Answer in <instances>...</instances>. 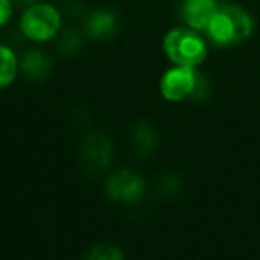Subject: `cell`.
Instances as JSON below:
<instances>
[{"label":"cell","mask_w":260,"mask_h":260,"mask_svg":"<svg viewBox=\"0 0 260 260\" xmlns=\"http://www.w3.org/2000/svg\"><path fill=\"white\" fill-rule=\"evenodd\" d=\"M253 29V16L241 6L228 4L217 8L205 32L216 47H232L248 40Z\"/></svg>","instance_id":"1"},{"label":"cell","mask_w":260,"mask_h":260,"mask_svg":"<svg viewBox=\"0 0 260 260\" xmlns=\"http://www.w3.org/2000/svg\"><path fill=\"white\" fill-rule=\"evenodd\" d=\"M162 52L175 66L198 68L207 57V43L198 30L189 27H175L164 34Z\"/></svg>","instance_id":"2"},{"label":"cell","mask_w":260,"mask_h":260,"mask_svg":"<svg viewBox=\"0 0 260 260\" xmlns=\"http://www.w3.org/2000/svg\"><path fill=\"white\" fill-rule=\"evenodd\" d=\"M62 27V16L52 4L38 2L29 6L20 18V30L27 40L34 43H47L59 36Z\"/></svg>","instance_id":"3"},{"label":"cell","mask_w":260,"mask_h":260,"mask_svg":"<svg viewBox=\"0 0 260 260\" xmlns=\"http://www.w3.org/2000/svg\"><path fill=\"white\" fill-rule=\"evenodd\" d=\"M104 189L111 202L123 203V205H136L145 198L146 180L138 171L119 168L107 175Z\"/></svg>","instance_id":"4"},{"label":"cell","mask_w":260,"mask_h":260,"mask_svg":"<svg viewBox=\"0 0 260 260\" xmlns=\"http://www.w3.org/2000/svg\"><path fill=\"white\" fill-rule=\"evenodd\" d=\"M198 72L196 68L187 66H171L160 75L159 80V93L166 102L178 104V102L191 100L192 91L196 86Z\"/></svg>","instance_id":"5"},{"label":"cell","mask_w":260,"mask_h":260,"mask_svg":"<svg viewBox=\"0 0 260 260\" xmlns=\"http://www.w3.org/2000/svg\"><path fill=\"white\" fill-rule=\"evenodd\" d=\"M80 155L89 170L104 171L111 166L114 157V145L112 139L105 132H91L82 139L80 145Z\"/></svg>","instance_id":"6"},{"label":"cell","mask_w":260,"mask_h":260,"mask_svg":"<svg viewBox=\"0 0 260 260\" xmlns=\"http://www.w3.org/2000/svg\"><path fill=\"white\" fill-rule=\"evenodd\" d=\"M119 30V16L109 8L91 11L84 18V32L93 41H111Z\"/></svg>","instance_id":"7"},{"label":"cell","mask_w":260,"mask_h":260,"mask_svg":"<svg viewBox=\"0 0 260 260\" xmlns=\"http://www.w3.org/2000/svg\"><path fill=\"white\" fill-rule=\"evenodd\" d=\"M217 8H219L217 0H182L180 18L184 20L185 27L202 32L207 30Z\"/></svg>","instance_id":"8"},{"label":"cell","mask_w":260,"mask_h":260,"mask_svg":"<svg viewBox=\"0 0 260 260\" xmlns=\"http://www.w3.org/2000/svg\"><path fill=\"white\" fill-rule=\"evenodd\" d=\"M52 72H54V62L50 55L45 52L34 48V50H27L20 57V73L32 82H43L50 79Z\"/></svg>","instance_id":"9"},{"label":"cell","mask_w":260,"mask_h":260,"mask_svg":"<svg viewBox=\"0 0 260 260\" xmlns=\"http://www.w3.org/2000/svg\"><path fill=\"white\" fill-rule=\"evenodd\" d=\"M130 145L138 157H150L157 152L159 146V134L157 128L150 121H138L132 126L130 134Z\"/></svg>","instance_id":"10"},{"label":"cell","mask_w":260,"mask_h":260,"mask_svg":"<svg viewBox=\"0 0 260 260\" xmlns=\"http://www.w3.org/2000/svg\"><path fill=\"white\" fill-rule=\"evenodd\" d=\"M20 73V59L11 47L0 43V91L8 89Z\"/></svg>","instance_id":"11"},{"label":"cell","mask_w":260,"mask_h":260,"mask_svg":"<svg viewBox=\"0 0 260 260\" xmlns=\"http://www.w3.org/2000/svg\"><path fill=\"white\" fill-rule=\"evenodd\" d=\"M57 40V52L66 59H72L82 50L84 40L77 30L66 29L62 32H59V36L55 38Z\"/></svg>","instance_id":"12"},{"label":"cell","mask_w":260,"mask_h":260,"mask_svg":"<svg viewBox=\"0 0 260 260\" xmlns=\"http://www.w3.org/2000/svg\"><path fill=\"white\" fill-rule=\"evenodd\" d=\"M84 260H126L125 251L118 244L112 242H102L96 244L86 253Z\"/></svg>","instance_id":"13"},{"label":"cell","mask_w":260,"mask_h":260,"mask_svg":"<svg viewBox=\"0 0 260 260\" xmlns=\"http://www.w3.org/2000/svg\"><path fill=\"white\" fill-rule=\"evenodd\" d=\"M182 189V178L180 175L177 173H166L162 178H160L159 182V191L160 194L168 196V198H171V196L178 194Z\"/></svg>","instance_id":"14"},{"label":"cell","mask_w":260,"mask_h":260,"mask_svg":"<svg viewBox=\"0 0 260 260\" xmlns=\"http://www.w3.org/2000/svg\"><path fill=\"white\" fill-rule=\"evenodd\" d=\"M210 94V82L203 73L198 72V79H196V86H194V91H192V96L191 100L194 102H203L207 100Z\"/></svg>","instance_id":"15"},{"label":"cell","mask_w":260,"mask_h":260,"mask_svg":"<svg viewBox=\"0 0 260 260\" xmlns=\"http://www.w3.org/2000/svg\"><path fill=\"white\" fill-rule=\"evenodd\" d=\"M13 18V0H0V27L8 25Z\"/></svg>","instance_id":"16"},{"label":"cell","mask_w":260,"mask_h":260,"mask_svg":"<svg viewBox=\"0 0 260 260\" xmlns=\"http://www.w3.org/2000/svg\"><path fill=\"white\" fill-rule=\"evenodd\" d=\"M66 9L72 11V15H82L84 13V6L80 2H77V0H70L68 4H66Z\"/></svg>","instance_id":"17"},{"label":"cell","mask_w":260,"mask_h":260,"mask_svg":"<svg viewBox=\"0 0 260 260\" xmlns=\"http://www.w3.org/2000/svg\"><path fill=\"white\" fill-rule=\"evenodd\" d=\"M38 2H43V0H13V4L22 6V8H29V6H34Z\"/></svg>","instance_id":"18"}]
</instances>
